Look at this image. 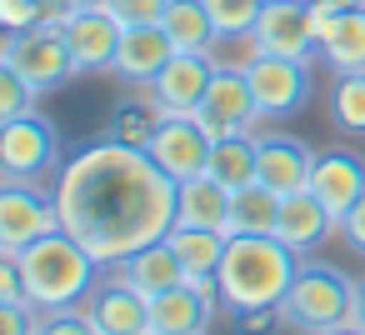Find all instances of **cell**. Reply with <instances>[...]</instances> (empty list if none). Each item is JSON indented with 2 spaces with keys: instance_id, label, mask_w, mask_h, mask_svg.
Instances as JSON below:
<instances>
[{
  "instance_id": "30bf717a",
  "label": "cell",
  "mask_w": 365,
  "mask_h": 335,
  "mask_svg": "<svg viewBox=\"0 0 365 335\" xmlns=\"http://www.w3.org/2000/svg\"><path fill=\"white\" fill-rule=\"evenodd\" d=\"M210 140H225V135H245L260 125V110H255V96H250V81H245V66H220L200 110L190 115Z\"/></svg>"
},
{
  "instance_id": "277c9868",
  "label": "cell",
  "mask_w": 365,
  "mask_h": 335,
  "mask_svg": "<svg viewBox=\"0 0 365 335\" xmlns=\"http://www.w3.org/2000/svg\"><path fill=\"white\" fill-rule=\"evenodd\" d=\"M355 295H360V285L345 270L300 260V275H295L280 315H285V325H295L305 335H335L355 320Z\"/></svg>"
},
{
  "instance_id": "d4e9b609",
  "label": "cell",
  "mask_w": 365,
  "mask_h": 335,
  "mask_svg": "<svg viewBox=\"0 0 365 335\" xmlns=\"http://www.w3.org/2000/svg\"><path fill=\"white\" fill-rule=\"evenodd\" d=\"M160 31L175 41V51H210L215 46V21L205 11V0H170Z\"/></svg>"
},
{
  "instance_id": "74e56055",
  "label": "cell",
  "mask_w": 365,
  "mask_h": 335,
  "mask_svg": "<svg viewBox=\"0 0 365 335\" xmlns=\"http://www.w3.org/2000/svg\"><path fill=\"white\" fill-rule=\"evenodd\" d=\"M355 330H365V280H360V295H355V320H350Z\"/></svg>"
},
{
  "instance_id": "4fadbf2b",
  "label": "cell",
  "mask_w": 365,
  "mask_h": 335,
  "mask_svg": "<svg viewBox=\"0 0 365 335\" xmlns=\"http://www.w3.org/2000/svg\"><path fill=\"white\" fill-rule=\"evenodd\" d=\"M210 135L190 120V115H165L160 120V130L150 135V160L180 185V180H195V175H205V165H210Z\"/></svg>"
},
{
  "instance_id": "f546056e",
  "label": "cell",
  "mask_w": 365,
  "mask_h": 335,
  "mask_svg": "<svg viewBox=\"0 0 365 335\" xmlns=\"http://www.w3.org/2000/svg\"><path fill=\"white\" fill-rule=\"evenodd\" d=\"M36 105H41L36 86H31V81H21L16 71L0 66V120H21V115H31Z\"/></svg>"
},
{
  "instance_id": "4dcf8cb0",
  "label": "cell",
  "mask_w": 365,
  "mask_h": 335,
  "mask_svg": "<svg viewBox=\"0 0 365 335\" xmlns=\"http://www.w3.org/2000/svg\"><path fill=\"white\" fill-rule=\"evenodd\" d=\"M170 0H106V11L115 16V26H160Z\"/></svg>"
},
{
  "instance_id": "7c38bea8",
  "label": "cell",
  "mask_w": 365,
  "mask_h": 335,
  "mask_svg": "<svg viewBox=\"0 0 365 335\" xmlns=\"http://www.w3.org/2000/svg\"><path fill=\"white\" fill-rule=\"evenodd\" d=\"M310 165H315V150L290 135V130H255V180L275 195H290V190H305L310 185Z\"/></svg>"
},
{
  "instance_id": "83f0119b",
  "label": "cell",
  "mask_w": 365,
  "mask_h": 335,
  "mask_svg": "<svg viewBox=\"0 0 365 335\" xmlns=\"http://www.w3.org/2000/svg\"><path fill=\"white\" fill-rule=\"evenodd\" d=\"M330 115L345 135H365V71L335 76L330 86Z\"/></svg>"
},
{
  "instance_id": "f35d334b",
  "label": "cell",
  "mask_w": 365,
  "mask_h": 335,
  "mask_svg": "<svg viewBox=\"0 0 365 335\" xmlns=\"http://www.w3.org/2000/svg\"><path fill=\"white\" fill-rule=\"evenodd\" d=\"M66 11H91V6H106V0H61Z\"/></svg>"
},
{
  "instance_id": "8fae6325",
  "label": "cell",
  "mask_w": 365,
  "mask_h": 335,
  "mask_svg": "<svg viewBox=\"0 0 365 335\" xmlns=\"http://www.w3.org/2000/svg\"><path fill=\"white\" fill-rule=\"evenodd\" d=\"M215 56L210 51H175L170 61H165V71L145 86L150 91V100L165 110V115H195L200 110V100H205V91H210V81H215Z\"/></svg>"
},
{
  "instance_id": "1f68e13d",
  "label": "cell",
  "mask_w": 365,
  "mask_h": 335,
  "mask_svg": "<svg viewBox=\"0 0 365 335\" xmlns=\"http://www.w3.org/2000/svg\"><path fill=\"white\" fill-rule=\"evenodd\" d=\"M41 325H46V310L36 300L0 305V335H41Z\"/></svg>"
},
{
  "instance_id": "44dd1931",
  "label": "cell",
  "mask_w": 365,
  "mask_h": 335,
  "mask_svg": "<svg viewBox=\"0 0 365 335\" xmlns=\"http://www.w3.org/2000/svg\"><path fill=\"white\" fill-rule=\"evenodd\" d=\"M220 295H205L195 285H175L150 300V335H200L215 315Z\"/></svg>"
},
{
  "instance_id": "5b68a950",
  "label": "cell",
  "mask_w": 365,
  "mask_h": 335,
  "mask_svg": "<svg viewBox=\"0 0 365 335\" xmlns=\"http://www.w3.org/2000/svg\"><path fill=\"white\" fill-rule=\"evenodd\" d=\"M0 66L16 71L21 81H31L36 96H51V91H61L71 76H81V71H76V56H71V46H66V31H61L56 21L31 26V31H11L6 46H0Z\"/></svg>"
},
{
  "instance_id": "f1b7e54d",
  "label": "cell",
  "mask_w": 365,
  "mask_h": 335,
  "mask_svg": "<svg viewBox=\"0 0 365 335\" xmlns=\"http://www.w3.org/2000/svg\"><path fill=\"white\" fill-rule=\"evenodd\" d=\"M260 6L265 0H205V11L215 21V41H245L255 31Z\"/></svg>"
},
{
  "instance_id": "4316f807",
  "label": "cell",
  "mask_w": 365,
  "mask_h": 335,
  "mask_svg": "<svg viewBox=\"0 0 365 335\" xmlns=\"http://www.w3.org/2000/svg\"><path fill=\"white\" fill-rule=\"evenodd\" d=\"M160 120H165V110L150 100V91L140 96V100H125V105H115V120H110V135L115 140H125V145H150V135L160 130Z\"/></svg>"
},
{
  "instance_id": "8992f818",
  "label": "cell",
  "mask_w": 365,
  "mask_h": 335,
  "mask_svg": "<svg viewBox=\"0 0 365 335\" xmlns=\"http://www.w3.org/2000/svg\"><path fill=\"white\" fill-rule=\"evenodd\" d=\"M66 165V150H61V130L41 115V105L21 120H0V170L6 180H56Z\"/></svg>"
},
{
  "instance_id": "e575fe53",
  "label": "cell",
  "mask_w": 365,
  "mask_h": 335,
  "mask_svg": "<svg viewBox=\"0 0 365 335\" xmlns=\"http://www.w3.org/2000/svg\"><path fill=\"white\" fill-rule=\"evenodd\" d=\"M280 320V310H235V335H275Z\"/></svg>"
},
{
  "instance_id": "d6986e66",
  "label": "cell",
  "mask_w": 365,
  "mask_h": 335,
  "mask_svg": "<svg viewBox=\"0 0 365 335\" xmlns=\"http://www.w3.org/2000/svg\"><path fill=\"white\" fill-rule=\"evenodd\" d=\"M340 225H335V215L310 195V190H290V195H280V215H275V240H285L295 255H305V250H315L325 235H335Z\"/></svg>"
},
{
  "instance_id": "d590c367",
  "label": "cell",
  "mask_w": 365,
  "mask_h": 335,
  "mask_svg": "<svg viewBox=\"0 0 365 335\" xmlns=\"http://www.w3.org/2000/svg\"><path fill=\"white\" fill-rule=\"evenodd\" d=\"M340 240H345L355 255H365V195H360V200L340 215Z\"/></svg>"
},
{
  "instance_id": "cb8c5ba5",
  "label": "cell",
  "mask_w": 365,
  "mask_h": 335,
  "mask_svg": "<svg viewBox=\"0 0 365 335\" xmlns=\"http://www.w3.org/2000/svg\"><path fill=\"white\" fill-rule=\"evenodd\" d=\"M275 215H280V195L255 180V185H245V190H235L225 235H275Z\"/></svg>"
},
{
  "instance_id": "484cf974",
  "label": "cell",
  "mask_w": 365,
  "mask_h": 335,
  "mask_svg": "<svg viewBox=\"0 0 365 335\" xmlns=\"http://www.w3.org/2000/svg\"><path fill=\"white\" fill-rule=\"evenodd\" d=\"M225 190H245L255 185V130L245 135H225L210 145V165H205Z\"/></svg>"
},
{
  "instance_id": "ffe728a7",
  "label": "cell",
  "mask_w": 365,
  "mask_h": 335,
  "mask_svg": "<svg viewBox=\"0 0 365 335\" xmlns=\"http://www.w3.org/2000/svg\"><path fill=\"white\" fill-rule=\"evenodd\" d=\"M110 275H120L125 285H135L145 300H155V295L185 285V265H180V255H175L170 240H150L145 250H135V255H125L120 265H110Z\"/></svg>"
},
{
  "instance_id": "5bb4252c",
  "label": "cell",
  "mask_w": 365,
  "mask_h": 335,
  "mask_svg": "<svg viewBox=\"0 0 365 335\" xmlns=\"http://www.w3.org/2000/svg\"><path fill=\"white\" fill-rule=\"evenodd\" d=\"M61 31H66L71 56H76V71L91 76V71H110L125 26H115V16H110L106 6H91V11H66Z\"/></svg>"
},
{
  "instance_id": "603a6c76",
  "label": "cell",
  "mask_w": 365,
  "mask_h": 335,
  "mask_svg": "<svg viewBox=\"0 0 365 335\" xmlns=\"http://www.w3.org/2000/svg\"><path fill=\"white\" fill-rule=\"evenodd\" d=\"M320 61H325L330 76L365 71V6L330 16V26H325V36H320Z\"/></svg>"
},
{
  "instance_id": "e0dca14e",
  "label": "cell",
  "mask_w": 365,
  "mask_h": 335,
  "mask_svg": "<svg viewBox=\"0 0 365 335\" xmlns=\"http://www.w3.org/2000/svg\"><path fill=\"white\" fill-rule=\"evenodd\" d=\"M86 310L101 325V335H150V300L135 285H125L120 275H106Z\"/></svg>"
},
{
  "instance_id": "9c48e42d",
  "label": "cell",
  "mask_w": 365,
  "mask_h": 335,
  "mask_svg": "<svg viewBox=\"0 0 365 335\" xmlns=\"http://www.w3.org/2000/svg\"><path fill=\"white\" fill-rule=\"evenodd\" d=\"M255 56H290V61H315L320 56V36H315V16L310 0H265L255 16Z\"/></svg>"
},
{
  "instance_id": "d6a6232c",
  "label": "cell",
  "mask_w": 365,
  "mask_h": 335,
  "mask_svg": "<svg viewBox=\"0 0 365 335\" xmlns=\"http://www.w3.org/2000/svg\"><path fill=\"white\" fill-rule=\"evenodd\" d=\"M41 335H101V325L91 320V310L71 305V310H46Z\"/></svg>"
},
{
  "instance_id": "8d00e7d4",
  "label": "cell",
  "mask_w": 365,
  "mask_h": 335,
  "mask_svg": "<svg viewBox=\"0 0 365 335\" xmlns=\"http://www.w3.org/2000/svg\"><path fill=\"white\" fill-rule=\"evenodd\" d=\"M315 11H325V16H340V11H355V6H365V0H310Z\"/></svg>"
},
{
  "instance_id": "7402d4cb",
  "label": "cell",
  "mask_w": 365,
  "mask_h": 335,
  "mask_svg": "<svg viewBox=\"0 0 365 335\" xmlns=\"http://www.w3.org/2000/svg\"><path fill=\"white\" fill-rule=\"evenodd\" d=\"M230 200H235V190H225L210 170L195 175V180H180V190H175V225L225 230V220H230Z\"/></svg>"
},
{
  "instance_id": "6da1fadb",
  "label": "cell",
  "mask_w": 365,
  "mask_h": 335,
  "mask_svg": "<svg viewBox=\"0 0 365 335\" xmlns=\"http://www.w3.org/2000/svg\"><path fill=\"white\" fill-rule=\"evenodd\" d=\"M175 180L150 160V150L125 145L115 135L66 155L56 175L61 230H71L106 270L125 255L165 240L175 225Z\"/></svg>"
},
{
  "instance_id": "2e32d148",
  "label": "cell",
  "mask_w": 365,
  "mask_h": 335,
  "mask_svg": "<svg viewBox=\"0 0 365 335\" xmlns=\"http://www.w3.org/2000/svg\"><path fill=\"white\" fill-rule=\"evenodd\" d=\"M340 225V215L365 195V160L350 155V150H320L315 165H310V185H305Z\"/></svg>"
},
{
  "instance_id": "ab89813d",
  "label": "cell",
  "mask_w": 365,
  "mask_h": 335,
  "mask_svg": "<svg viewBox=\"0 0 365 335\" xmlns=\"http://www.w3.org/2000/svg\"><path fill=\"white\" fill-rule=\"evenodd\" d=\"M335 335H365V330H355V325H345V330H335Z\"/></svg>"
},
{
  "instance_id": "3957f363",
  "label": "cell",
  "mask_w": 365,
  "mask_h": 335,
  "mask_svg": "<svg viewBox=\"0 0 365 335\" xmlns=\"http://www.w3.org/2000/svg\"><path fill=\"white\" fill-rule=\"evenodd\" d=\"M21 260V275H26V290L41 310H71L81 300L96 295V285L106 280L101 260L71 235V230H51L41 240H31L26 250H11Z\"/></svg>"
},
{
  "instance_id": "60d3db41",
  "label": "cell",
  "mask_w": 365,
  "mask_h": 335,
  "mask_svg": "<svg viewBox=\"0 0 365 335\" xmlns=\"http://www.w3.org/2000/svg\"><path fill=\"white\" fill-rule=\"evenodd\" d=\"M200 335H205V330H200Z\"/></svg>"
},
{
  "instance_id": "9a60e30c",
  "label": "cell",
  "mask_w": 365,
  "mask_h": 335,
  "mask_svg": "<svg viewBox=\"0 0 365 335\" xmlns=\"http://www.w3.org/2000/svg\"><path fill=\"white\" fill-rule=\"evenodd\" d=\"M170 56H175V41L160 26H125L120 46H115V61H110V76L125 81V86H135V91H145L165 71Z\"/></svg>"
},
{
  "instance_id": "ac0fdd59",
  "label": "cell",
  "mask_w": 365,
  "mask_h": 335,
  "mask_svg": "<svg viewBox=\"0 0 365 335\" xmlns=\"http://www.w3.org/2000/svg\"><path fill=\"white\" fill-rule=\"evenodd\" d=\"M165 240L175 245L180 265H185V285H195V290H205V295H220L215 270H220V260H225L230 235H225V230H205V225H170Z\"/></svg>"
},
{
  "instance_id": "7a4b0ae2",
  "label": "cell",
  "mask_w": 365,
  "mask_h": 335,
  "mask_svg": "<svg viewBox=\"0 0 365 335\" xmlns=\"http://www.w3.org/2000/svg\"><path fill=\"white\" fill-rule=\"evenodd\" d=\"M300 275V255L275 235H230L215 270L225 310H280Z\"/></svg>"
},
{
  "instance_id": "ba28073f",
  "label": "cell",
  "mask_w": 365,
  "mask_h": 335,
  "mask_svg": "<svg viewBox=\"0 0 365 335\" xmlns=\"http://www.w3.org/2000/svg\"><path fill=\"white\" fill-rule=\"evenodd\" d=\"M61 230L56 190L36 180H6L0 185V250H26L31 240Z\"/></svg>"
},
{
  "instance_id": "836d02e7",
  "label": "cell",
  "mask_w": 365,
  "mask_h": 335,
  "mask_svg": "<svg viewBox=\"0 0 365 335\" xmlns=\"http://www.w3.org/2000/svg\"><path fill=\"white\" fill-rule=\"evenodd\" d=\"M21 300H31L26 275H21V260L11 250H0V305H21Z\"/></svg>"
},
{
  "instance_id": "52a82bcc",
  "label": "cell",
  "mask_w": 365,
  "mask_h": 335,
  "mask_svg": "<svg viewBox=\"0 0 365 335\" xmlns=\"http://www.w3.org/2000/svg\"><path fill=\"white\" fill-rule=\"evenodd\" d=\"M245 81H250L260 120H285V115L305 110V100L315 91L310 61H290V56H250Z\"/></svg>"
}]
</instances>
